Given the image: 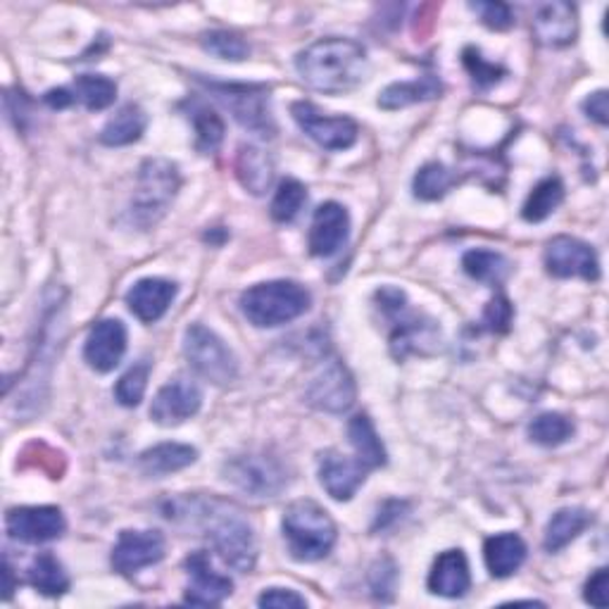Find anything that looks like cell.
<instances>
[{
	"mask_svg": "<svg viewBox=\"0 0 609 609\" xmlns=\"http://www.w3.org/2000/svg\"><path fill=\"white\" fill-rule=\"evenodd\" d=\"M169 521L186 519L188 524L198 527L208 535L212 547L217 550L229 567L248 574L257 562V539L251 521L243 517L239 507L222 500L206 498H179L171 500L165 510Z\"/></svg>",
	"mask_w": 609,
	"mask_h": 609,
	"instance_id": "cell-1",
	"label": "cell"
},
{
	"mask_svg": "<svg viewBox=\"0 0 609 609\" xmlns=\"http://www.w3.org/2000/svg\"><path fill=\"white\" fill-rule=\"evenodd\" d=\"M298 75L314 91L341 96L355 91L369 77V57L362 43L353 38H319L296 57Z\"/></svg>",
	"mask_w": 609,
	"mask_h": 609,
	"instance_id": "cell-2",
	"label": "cell"
},
{
	"mask_svg": "<svg viewBox=\"0 0 609 609\" xmlns=\"http://www.w3.org/2000/svg\"><path fill=\"white\" fill-rule=\"evenodd\" d=\"M284 541L288 553L298 562L324 560L336 545V524L324 507L312 500H298L286 507L284 512Z\"/></svg>",
	"mask_w": 609,
	"mask_h": 609,
	"instance_id": "cell-3",
	"label": "cell"
},
{
	"mask_svg": "<svg viewBox=\"0 0 609 609\" xmlns=\"http://www.w3.org/2000/svg\"><path fill=\"white\" fill-rule=\"evenodd\" d=\"M310 291L296 281H267L241 296V310L251 324L274 329L294 322L310 310Z\"/></svg>",
	"mask_w": 609,
	"mask_h": 609,
	"instance_id": "cell-4",
	"label": "cell"
},
{
	"mask_svg": "<svg viewBox=\"0 0 609 609\" xmlns=\"http://www.w3.org/2000/svg\"><path fill=\"white\" fill-rule=\"evenodd\" d=\"M181 174L179 167L169 163V159L155 157L146 159L139 171V184L132 198V208H129V220L139 229H151L159 220L179 193Z\"/></svg>",
	"mask_w": 609,
	"mask_h": 609,
	"instance_id": "cell-5",
	"label": "cell"
},
{
	"mask_svg": "<svg viewBox=\"0 0 609 609\" xmlns=\"http://www.w3.org/2000/svg\"><path fill=\"white\" fill-rule=\"evenodd\" d=\"M202 86L220 100V103L234 114V120L248 129V132L272 139L277 134V124L272 118L269 108V89L263 84H224V81H206L200 79Z\"/></svg>",
	"mask_w": 609,
	"mask_h": 609,
	"instance_id": "cell-6",
	"label": "cell"
},
{
	"mask_svg": "<svg viewBox=\"0 0 609 609\" xmlns=\"http://www.w3.org/2000/svg\"><path fill=\"white\" fill-rule=\"evenodd\" d=\"M184 355L202 379L214 386H229L239 376V359L231 347L202 324H191L184 333Z\"/></svg>",
	"mask_w": 609,
	"mask_h": 609,
	"instance_id": "cell-7",
	"label": "cell"
},
{
	"mask_svg": "<svg viewBox=\"0 0 609 609\" xmlns=\"http://www.w3.org/2000/svg\"><path fill=\"white\" fill-rule=\"evenodd\" d=\"M376 304L384 312L388 322H394V333H390V351L398 359H405L410 353H419V347L427 343H436L439 329L433 322L422 324V317L408 314V298L394 286H386L376 291Z\"/></svg>",
	"mask_w": 609,
	"mask_h": 609,
	"instance_id": "cell-8",
	"label": "cell"
},
{
	"mask_svg": "<svg viewBox=\"0 0 609 609\" xmlns=\"http://www.w3.org/2000/svg\"><path fill=\"white\" fill-rule=\"evenodd\" d=\"M224 478L253 498H277L288 476L279 459L269 455H241L224 464Z\"/></svg>",
	"mask_w": 609,
	"mask_h": 609,
	"instance_id": "cell-9",
	"label": "cell"
},
{
	"mask_svg": "<svg viewBox=\"0 0 609 609\" xmlns=\"http://www.w3.org/2000/svg\"><path fill=\"white\" fill-rule=\"evenodd\" d=\"M294 120L298 126L308 134L317 146H322L326 151H347L355 146V141L359 136L357 122L351 118H329L317 106L308 103V100H298V103L291 106Z\"/></svg>",
	"mask_w": 609,
	"mask_h": 609,
	"instance_id": "cell-10",
	"label": "cell"
},
{
	"mask_svg": "<svg viewBox=\"0 0 609 609\" xmlns=\"http://www.w3.org/2000/svg\"><path fill=\"white\" fill-rule=\"evenodd\" d=\"M545 269L557 279H600V259L593 245L574 236H555L545 245Z\"/></svg>",
	"mask_w": 609,
	"mask_h": 609,
	"instance_id": "cell-11",
	"label": "cell"
},
{
	"mask_svg": "<svg viewBox=\"0 0 609 609\" xmlns=\"http://www.w3.org/2000/svg\"><path fill=\"white\" fill-rule=\"evenodd\" d=\"M5 529L14 541L48 543L60 539L67 529V521L60 507H14L5 517Z\"/></svg>",
	"mask_w": 609,
	"mask_h": 609,
	"instance_id": "cell-12",
	"label": "cell"
},
{
	"mask_svg": "<svg viewBox=\"0 0 609 609\" xmlns=\"http://www.w3.org/2000/svg\"><path fill=\"white\" fill-rule=\"evenodd\" d=\"M355 396V379L343 362H329V365L314 376V381L308 388V402L312 408L331 414L351 410Z\"/></svg>",
	"mask_w": 609,
	"mask_h": 609,
	"instance_id": "cell-13",
	"label": "cell"
},
{
	"mask_svg": "<svg viewBox=\"0 0 609 609\" xmlns=\"http://www.w3.org/2000/svg\"><path fill=\"white\" fill-rule=\"evenodd\" d=\"M165 557V539L159 531H122L112 547V567L124 576L139 574Z\"/></svg>",
	"mask_w": 609,
	"mask_h": 609,
	"instance_id": "cell-14",
	"label": "cell"
},
{
	"mask_svg": "<svg viewBox=\"0 0 609 609\" xmlns=\"http://www.w3.org/2000/svg\"><path fill=\"white\" fill-rule=\"evenodd\" d=\"M202 394L193 381L174 379L157 390L151 405V419L159 427H179L196 417Z\"/></svg>",
	"mask_w": 609,
	"mask_h": 609,
	"instance_id": "cell-15",
	"label": "cell"
},
{
	"mask_svg": "<svg viewBox=\"0 0 609 609\" xmlns=\"http://www.w3.org/2000/svg\"><path fill=\"white\" fill-rule=\"evenodd\" d=\"M186 572L191 576L188 582L184 602L186 605H198V607H214L224 602L231 590H234V582L229 576L220 574L212 567V560L208 553H193L191 557H186Z\"/></svg>",
	"mask_w": 609,
	"mask_h": 609,
	"instance_id": "cell-16",
	"label": "cell"
},
{
	"mask_svg": "<svg viewBox=\"0 0 609 609\" xmlns=\"http://www.w3.org/2000/svg\"><path fill=\"white\" fill-rule=\"evenodd\" d=\"M367 467L357 457H345L336 451H326L319 457V481L333 500L347 502L362 488L367 478Z\"/></svg>",
	"mask_w": 609,
	"mask_h": 609,
	"instance_id": "cell-17",
	"label": "cell"
},
{
	"mask_svg": "<svg viewBox=\"0 0 609 609\" xmlns=\"http://www.w3.org/2000/svg\"><path fill=\"white\" fill-rule=\"evenodd\" d=\"M351 234V214L341 206V202H324L319 206L312 226H310V253L314 257H331L336 255Z\"/></svg>",
	"mask_w": 609,
	"mask_h": 609,
	"instance_id": "cell-18",
	"label": "cell"
},
{
	"mask_svg": "<svg viewBox=\"0 0 609 609\" xmlns=\"http://www.w3.org/2000/svg\"><path fill=\"white\" fill-rule=\"evenodd\" d=\"M124 353H126V326L120 322V319H103V322H98L91 329L89 339H86L84 357L89 362V367L100 374H108L118 367Z\"/></svg>",
	"mask_w": 609,
	"mask_h": 609,
	"instance_id": "cell-19",
	"label": "cell"
},
{
	"mask_svg": "<svg viewBox=\"0 0 609 609\" xmlns=\"http://www.w3.org/2000/svg\"><path fill=\"white\" fill-rule=\"evenodd\" d=\"M533 34L543 46L564 48L574 43L578 32L576 8L569 3H545L533 14Z\"/></svg>",
	"mask_w": 609,
	"mask_h": 609,
	"instance_id": "cell-20",
	"label": "cell"
},
{
	"mask_svg": "<svg viewBox=\"0 0 609 609\" xmlns=\"http://www.w3.org/2000/svg\"><path fill=\"white\" fill-rule=\"evenodd\" d=\"M177 284L167 281V279H141L136 281L126 294V304L141 322L153 324L157 319H163L165 312L169 310V304L177 298Z\"/></svg>",
	"mask_w": 609,
	"mask_h": 609,
	"instance_id": "cell-21",
	"label": "cell"
},
{
	"mask_svg": "<svg viewBox=\"0 0 609 609\" xmlns=\"http://www.w3.org/2000/svg\"><path fill=\"white\" fill-rule=\"evenodd\" d=\"M472 586L469 562L462 550H445L439 560L433 562L429 574V590L441 598H462Z\"/></svg>",
	"mask_w": 609,
	"mask_h": 609,
	"instance_id": "cell-22",
	"label": "cell"
},
{
	"mask_svg": "<svg viewBox=\"0 0 609 609\" xmlns=\"http://www.w3.org/2000/svg\"><path fill=\"white\" fill-rule=\"evenodd\" d=\"M484 560L490 576L507 578L527 562V543L517 533H498L486 541Z\"/></svg>",
	"mask_w": 609,
	"mask_h": 609,
	"instance_id": "cell-23",
	"label": "cell"
},
{
	"mask_svg": "<svg viewBox=\"0 0 609 609\" xmlns=\"http://www.w3.org/2000/svg\"><path fill=\"white\" fill-rule=\"evenodd\" d=\"M198 459V451L191 445L184 443H159L155 447H148L146 453H141L139 457V469L153 476V478H163L167 474L181 472Z\"/></svg>",
	"mask_w": 609,
	"mask_h": 609,
	"instance_id": "cell-24",
	"label": "cell"
},
{
	"mask_svg": "<svg viewBox=\"0 0 609 609\" xmlns=\"http://www.w3.org/2000/svg\"><path fill=\"white\" fill-rule=\"evenodd\" d=\"M236 177L245 191L265 196L274 181V159L255 146H241L236 155Z\"/></svg>",
	"mask_w": 609,
	"mask_h": 609,
	"instance_id": "cell-25",
	"label": "cell"
},
{
	"mask_svg": "<svg viewBox=\"0 0 609 609\" xmlns=\"http://www.w3.org/2000/svg\"><path fill=\"white\" fill-rule=\"evenodd\" d=\"M441 93H443V84L439 77H433V75L419 77L414 81H398V84H390L388 89L381 91L379 108L402 110L414 103H424V100L441 98Z\"/></svg>",
	"mask_w": 609,
	"mask_h": 609,
	"instance_id": "cell-26",
	"label": "cell"
},
{
	"mask_svg": "<svg viewBox=\"0 0 609 609\" xmlns=\"http://www.w3.org/2000/svg\"><path fill=\"white\" fill-rule=\"evenodd\" d=\"M590 521L593 517L584 510V507H564V510H557L545 527L543 545L547 553H560L562 547H567L586 531Z\"/></svg>",
	"mask_w": 609,
	"mask_h": 609,
	"instance_id": "cell-27",
	"label": "cell"
},
{
	"mask_svg": "<svg viewBox=\"0 0 609 609\" xmlns=\"http://www.w3.org/2000/svg\"><path fill=\"white\" fill-rule=\"evenodd\" d=\"M347 439H351V445L355 447L357 459L365 464L367 469L384 467L388 462L386 447L367 414H355L351 419V424H347Z\"/></svg>",
	"mask_w": 609,
	"mask_h": 609,
	"instance_id": "cell-28",
	"label": "cell"
},
{
	"mask_svg": "<svg viewBox=\"0 0 609 609\" xmlns=\"http://www.w3.org/2000/svg\"><path fill=\"white\" fill-rule=\"evenodd\" d=\"M146 126H148L146 112H143L139 106L129 103L114 114V118L108 120L103 132H100V143H106V146H112V148L129 146V143H134L143 136Z\"/></svg>",
	"mask_w": 609,
	"mask_h": 609,
	"instance_id": "cell-29",
	"label": "cell"
},
{
	"mask_svg": "<svg viewBox=\"0 0 609 609\" xmlns=\"http://www.w3.org/2000/svg\"><path fill=\"white\" fill-rule=\"evenodd\" d=\"M26 578L38 593H43V596H51V598L65 596V593L69 590V576L60 564V560H57L53 553H41L32 562V567H29Z\"/></svg>",
	"mask_w": 609,
	"mask_h": 609,
	"instance_id": "cell-30",
	"label": "cell"
},
{
	"mask_svg": "<svg viewBox=\"0 0 609 609\" xmlns=\"http://www.w3.org/2000/svg\"><path fill=\"white\" fill-rule=\"evenodd\" d=\"M188 106H191V108H188V120L193 122V129H196V148L200 153L210 155L222 146L224 122H222L220 114L202 103V100H191Z\"/></svg>",
	"mask_w": 609,
	"mask_h": 609,
	"instance_id": "cell-31",
	"label": "cell"
},
{
	"mask_svg": "<svg viewBox=\"0 0 609 609\" xmlns=\"http://www.w3.org/2000/svg\"><path fill=\"white\" fill-rule=\"evenodd\" d=\"M462 267L469 274L472 279L490 284V286H500L507 277H510V259L496 251H469L462 257Z\"/></svg>",
	"mask_w": 609,
	"mask_h": 609,
	"instance_id": "cell-32",
	"label": "cell"
},
{
	"mask_svg": "<svg viewBox=\"0 0 609 609\" xmlns=\"http://www.w3.org/2000/svg\"><path fill=\"white\" fill-rule=\"evenodd\" d=\"M564 200V184L557 177H547L529 193L521 214L527 222H543L553 214Z\"/></svg>",
	"mask_w": 609,
	"mask_h": 609,
	"instance_id": "cell-33",
	"label": "cell"
},
{
	"mask_svg": "<svg viewBox=\"0 0 609 609\" xmlns=\"http://www.w3.org/2000/svg\"><path fill=\"white\" fill-rule=\"evenodd\" d=\"M71 91H75L77 103H81L86 110L98 112L114 103V98H118V84L103 75H81L75 81V86H71Z\"/></svg>",
	"mask_w": 609,
	"mask_h": 609,
	"instance_id": "cell-34",
	"label": "cell"
},
{
	"mask_svg": "<svg viewBox=\"0 0 609 609\" xmlns=\"http://www.w3.org/2000/svg\"><path fill=\"white\" fill-rule=\"evenodd\" d=\"M529 436L543 447H557L574 436V422L560 412H543L529 424Z\"/></svg>",
	"mask_w": 609,
	"mask_h": 609,
	"instance_id": "cell-35",
	"label": "cell"
},
{
	"mask_svg": "<svg viewBox=\"0 0 609 609\" xmlns=\"http://www.w3.org/2000/svg\"><path fill=\"white\" fill-rule=\"evenodd\" d=\"M457 184V174L441 163H427L414 177V196L422 200H441Z\"/></svg>",
	"mask_w": 609,
	"mask_h": 609,
	"instance_id": "cell-36",
	"label": "cell"
},
{
	"mask_svg": "<svg viewBox=\"0 0 609 609\" xmlns=\"http://www.w3.org/2000/svg\"><path fill=\"white\" fill-rule=\"evenodd\" d=\"M304 202H308V188H304L298 179H284L272 200V208H269L272 220L279 224L294 222L300 214V210L304 208Z\"/></svg>",
	"mask_w": 609,
	"mask_h": 609,
	"instance_id": "cell-37",
	"label": "cell"
},
{
	"mask_svg": "<svg viewBox=\"0 0 609 609\" xmlns=\"http://www.w3.org/2000/svg\"><path fill=\"white\" fill-rule=\"evenodd\" d=\"M200 43L208 53L220 57V60H229V63H241L251 55L248 41H245L236 32H226V29H217V32L202 34Z\"/></svg>",
	"mask_w": 609,
	"mask_h": 609,
	"instance_id": "cell-38",
	"label": "cell"
},
{
	"mask_svg": "<svg viewBox=\"0 0 609 609\" xmlns=\"http://www.w3.org/2000/svg\"><path fill=\"white\" fill-rule=\"evenodd\" d=\"M148 376H151V362L139 359L136 365H132L122 374L118 388H114V398H118V402L124 405V408H136V405L143 400V396H146Z\"/></svg>",
	"mask_w": 609,
	"mask_h": 609,
	"instance_id": "cell-39",
	"label": "cell"
},
{
	"mask_svg": "<svg viewBox=\"0 0 609 609\" xmlns=\"http://www.w3.org/2000/svg\"><path fill=\"white\" fill-rule=\"evenodd\" d=\"M462 63H464V67H467V71L472 75V79H474V84L478 86V89H490V86H496L507 75L505 67H500L496 63H488L486 57L478 53L476 48L464 51Z\"/></svg>",
	"mask_w": 609,
	"mask_h": 609,
	"instance_id": "cell-40",
	"label": "cell"
},
{
	"mask_svg": "<svg viewBox=\"0 0 609 609\" xmlns=\"http://www.w3.org/2000/svg\"><path fill=\"white\" fill-rule=\"evenodd\" d=\"M514 319V310H512V302L507 300L505 296H496L490 302L488 308L484 312V324L486 329H490L492 333H505L510 331V324Z\"/></svg>",
	"mask_w": 609,
	"mask_h": 609,
	"instance_id": "cell-41",
	"label": "cell"
},
{
	"mask_svg": "<svg viewBox=\"0 0 609 609\" xmlns=\"http://www.w3.org/2000/svg\"><path fill=\"white\" fill-rule=\"evenodd\" d=\"M472 10L481 18V22L496 32H505L514 24V12L505 3H472Z\"/></svg>",
	"mask_w": 609,
	"mask_h": 609,
	"instance_id": "cell-42",
	"label": "cell"
},
{
	"mask_svg": "<svg viewBox=\"0 0 609 609\" xmlns=\"http://www.w3.org/2000/svg\"><path fill=\"white\" fill-rule=\"evenodd\" d=\"M259 607H274V609H291V607H308V600L298 596L291 588H267L263 596L257 598Z\"/></svg>",
	"mask_w": 609,
	"mask_h": 609,
	"instance_id": "cell-43",
	"label": "cell"
},
{
	"mask_svg": "<svg viewBox=\"0 0 609 609\" xmlns=\"http://www.w3.org/2000/svg\"><path fill=\"white\" fill-rule=\"evenodd\" d=\"M607 588H609V574H607V569H598L586 584V593H584L586 602L593 607H607V602H609Z\"/></svg>",
	"mask_w": 609,
	"mask_h": 609,
	"instance_id": "cell-44",
	"label": "cell"
},
{
	"mask_svg": "<svg viewBox=\"0 0 609 609\" xmlns=\"http://www.w3.org/2000/svg\"><path fill=\"white\" fill-rule=\"evenodd\" d=\"M396 567L390 560H381L379 564H376L374 572H372V588L376 596L379 593H394V586H396Z\"/></svg>",
	"mask_w": 609,
	"mask_h": 609,
	"instance_id": "cell-45",
	"label": "cell"
},
{
	"mask_svg": "<svg viewBox=\"0 0 609 609\" xmlns=\"http://www.w3.org/2000/svg\"><path fill=\"white\" fill-rule=\"evenodd\" d=\"M408 510V502H400V500H388L381 510H379V517H376V524H374V531H384L388 527L398 524V521L405 517L402 512Z\"/></svg>",
	"mask_w": 609,
	"mask_h": 609,
	"instance_id": "cell-46",
	"label": "cell"
},
{
	"mask_svg": "<svg viewBox=\"0 0 609 609\" xmlns=\"http://www.w3.org/2000/svg\"><path fill=\"white\" fill-rule=\"evenodd\" d=\"M584 110L590 120H596L598 124H607L609 122V103H607V91H596L590 93L586 100H584Z\"/></svg>",
	"mask_w": 609,
	"mask_h": 609,
	"instance_id": "cell-47",
	"label": "cell"
},
{
	"mask_svg": "<svg viewBox=\"0 0 609 609\" xmlns=\"http://www.w3.org/2000/svg\"><path fill=\"white\" fill-rule=\"evenodd\" d=\"M43 100H46V106L53 110H65L77 103L75 91L71 89H51L46 96H43Z\"/></svg>",
	"mask_w": 609,
	"mask_h": 609,
	"instance_id": "cell-48",
	"label": "cell"
},
{
	"mask_svg": "<svg viewBox=\"0 0 609 609\" xmlns=\"http://www.w3.org/2000/svg\"><path fill=\"white\" fill-rule=\"evenodd\" d=\"M12 596V569H10V564L5 562V593H3V598L10 600Z\"/></svg>",
	"mask_w": 609,
	"mask_h": 609,
	"instance_id": "cell-49",
	"label": "cell"
}]
</instances>
